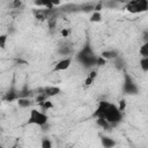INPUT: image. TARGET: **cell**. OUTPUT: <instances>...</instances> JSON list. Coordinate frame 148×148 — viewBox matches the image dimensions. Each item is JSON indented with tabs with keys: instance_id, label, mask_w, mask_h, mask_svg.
<instances>
[{
	"instance_id": "1",
	"label": "cell",
	"mask_w": 148,
	"mask_h": 148,
	"mask_svg": "<svg viewBox=\"0 0 148 148\" xmlns=\"http://www.w3.org/2000/svg\"><path fill=\"white\" fill-rule=\"evenodd\" d=\"M94 116L105 118L109 121L110 125L118 123L121 118L120 110L114 104H111V103H108V102H101L96 112L94 113Z\"/></svg>"
},
{
	"instance_id": "2",
	"label": "cell",
	"mask_w": 148,
	"mask_h": 148,
	"mask_svg": "<svg viewBox=\"0 0 148 148\" xmlns=\"http://www.w3.org/2000/svg\"><path fill=\"white\" fill-rule=\"evenodd\" d=\"M49 118L45 113L36 110V109H31L29 112V118H28V124H32V125H38V126H44L47 123Z\"/></svg>"
},
{
	"instance_id": "3",
	"label": "cell",
	"mask_w": 148,
	"mask_h": 148,
	"mask_svg": "<svg viewBox=\"0 0 148 148\" xmlns=\"http://www.w3.org/2000/svg\"><path fill=\"white\" fill-rule=\"evenodd\" d=\"M148 8V1L147 0H131L127 6L126 9L130 13H141V12H146Z\"/></svg>"
},
{
	"instance_id": "4",
	"label": "cell",
	"mask_w": 148,
	"mask_h": 148,
	"mask_svg": "<svg viewBox=\"0 0 148 148\" xmlns=\"http://www.w3.org/2000/svg\"><path fill=\"white\" fill-rule=\"evenodd\" d=\"M72 64V59L71 58H65L60 61L57 62V65L54 66V71H66Z\"/></svg>"
},
{
	"instance_id": "5",
	"label": "cell",
	"mask_w": 148,
	"mask_h": 148,
	"mask_svg": "<svg viewBox=\"0 0 148 148\" xmlns=\"http://www.w3.org/2000/svg\"><path fill=\"white\" fill-rule=\"evenodd\" d=\"M60 92V89L58 88V87H47L46 89H45V95L46 96H56V95H58Z\"/></svg>"
},
{
	"instance_id": "6",
	"label": "cell",
	"mask_w": 148,
	"mask_h": 148,
	"mask_svg": "<svg viewBox=\"0 0 148 148\" xmlns=\"http://www.w3.org/2000/svg\"><path fill=\"white\" fill-rule=\"evenodd\" d=\"M117 52L116 51H104L102 52V58L104 59H114L117 58Z\"/></svg>"
},
{
	"instance_id": "7",
	"label": "cell",
	"mask_w": 148,
	"mask_h": 148,
	"mask_svg": "<svg viewBox=\"0 0 148 148\" xmlns=\"http://www.w3.org/2000/svg\"><path fill=\"white\" fill-rule=\"evenodd\" d=\"M96 123H97V125H98V126H101L102 128H108V127L110 126L109 121H108L105 118H103V117H97Z\"/></svg>"
},
{
	"instance_id": "8",
	"label": "cell",
	"mask_w": 148,
	"mask_h": 148,
	"mask_svg": "<svg viewBox=\"0 0 148 148\" xmlns=\"http://www.w3.org/2000/svg\"><path fill=\"white\" fill-rule=\"evenodd\" d=\"M140 67L143 72H148V57H142V59L140 60Z\"/></svg>"
},
{
	"instance_id": "9",
	"label": "cell",
	"mask_w": 148,
	"mask_h": 148,
	"mask_svg": "<svg viewBox=\"0 0 148 148\" xmlns=\"http://www.w3.org/2000/svg\"><path fill=\"white\" fill-rule=\"evenodd\" d=\"M17 104H18L21 108H28V106L31 104V102H30L28 98H18Z\"/></svg>"
},
{
	"instance_id": "10",
	"label": "cell",
	"mask_w": 148,
	"mask_h": 148,
	"mask_svg": "<svg viewBox=\"0 0 148 148\" xmlns=\"http://www.w3.org/2000/svg\"><path fill=\"white\" fill-rule=\"evenodd\" d=\"M102 143H103L104 147H112V146H114V141L111 140L110 138H103L102 139Z\"/></svg>"
},
{
	"instance_id": "11",
	"label": "cell",
	"mask_w": 148,
	"mask_h": 148,
	"mask_svg": "<svg viewBox=\"0 0 148 148\" xmlns=\"http://www.w3.org/2000/svg\"><path fill=\"white\" fill-rule=\"evenodd\" d=\"M101 18H102V16H101V13L95 10V12L92 13L91 17H90V21H91V22H99V21H101Z\"/></svg>"
},
{
	"instance_id": "12",
	"label": "cell",
	"mask_w": 148,
	"mask_h": 148,
	"mask_svg": "<svg viewBox=\"0 0 148 148\" xmlns=\"http://www.w3.org/2000/svg\"><path fill=\"white\" fill-rule=\"evenodd\" d=\"M140 54L142 56V57H148V43H145L142 46H141V49H140Z\"/></svg>"
},
{
	"instance_id": "13",
	"label": "cell",
	"mask_w": 148,
	"mask_h": 148,
	"mask_svg": "<svg viewBox=\"0 0 148 148\" xmlns=\"http://www.w3.org/2000/svg\"><path fill=\"white\" fill-rule=\"evenodd\" d=\"M40 2H42V7H46L47 9L53 8V5H52L51 0H40Z\"/></svg>"
},
{
	"instance_id": "14",
	"label": "cell",
	"mask_w": 148,
	"mask_h": 148,
	"mask_svg": "<svg viewBox=\"0 0 148 148\" xmlns=\"http://www.w3.org/2000/svg\"><path fill=\"white\" fill-rule=\"evenodd\" d=\"M7 35H0V47L5 49L6 46V42H7Z\"/></svg>"
},
{
	"instance_id": "15",
	"label": "cell",
	"mask_w": 148,
	"mask_h": 148,
	"mask_svg": "<svg viewBox=\"0 0 148 148\" xmlns=\"http://www.w3.org/2000/svg\"><path fill=\"white\" fill-rule=\"evenodd\" d=\"M42 147H43V148H51V147H52V143L50 142L49 139H44L43 142H42Z\"/></svg>"
},
{
	"instance_id": "16",
	"label": "cell",
	"mask_w": 148,
	"mask_h": 148,
	"mask_svg": "<svg viewBox=\"0 0 148 148\" xmlns=\"http://www.w3.org/2000/svg\"><path fill=\"white\" fill-rule=\"evenodd\" d=\"M42 105H43V108H44V109H46V110H47V109H51V108H53V104H52V102H50V101H46V99L43 102V104H42Z\"/></svg>"
},
{
	"instance_id": "17",
	"label": "cell",
	"mask_w": 148,
	"mask_h": 148,
	"mask_svg": "<svg viewBox=\"0 0 148 148\" xmlns=\"http://www.w3.org/2000/svg\"><path fill=\"white\" fill-rule=\"evenodd\" d=\"M96 64L98 65V66H103V65H105V59L104 58H102V57H99V58H96Z\"/></svg>"
},
{
	"instance_id": "18",
	"label": "cell",
	"mask_w": 148,
	"mask_h": 148,
	"mask_svg": "<svg viewBox=\"0 0 148 148\" xmlns=\"http://www.w3.org/2000/svg\"><path fill=\"white\" fill-rule=\"evenodd\" d=\"M92 82H94V79H91L90 76H88V77L84 80V84H86V86H91Z\"/></svg>"
},
{
	"instance_id": "19",
	"label": "cell",
	"mask_w": 148,
	"mask_h": 148,
	"mask_svg": "<svg viewBox=\"0 0 148 148\" xmlns=\"http://www.w3.org/2000/svg\"><path fill=\"white\" fill-rule=\"evenodd\" d=\"M16 97V95H15V92H8V95H7V97H6V99H8V101H12V99H14Z\"/></svg>"
},
{
	"instance_id": "20",
	"label": "cell",
	"mask_w": 148,
	"mask_h": 148,
	"mask_svg": "<svg viewBox=\"0 0 148 148\" xmlns=\"http://www.w3.org/2000/svg\"><path fill=\"white\" fill-rule=\"evenodd\" d=\"M60 34H61L62 37H67V36H68V30H67V29H62V30L60 31Z\"/></svg>"
},
{
	"instance_id": "21",
	"label": "cell",
	"mask_w": 148,
	"mask_h": 148,
	"mask_svg": "<svg viewBox=\"0 0 148 148\" xmlns=\"http://www.w3.org/2000/svg\"><path fill=\"white\" fill-rule=\"evenodd\" d=\"M120 111H123L124 109H125V101L123 99V101H120V104H119V108H118Z\"/></svg>"
},
{
	"instance_id": "22",
	"label": "cell",
	"mask_w": 148,
	"mask_h": 148,
	"mask_svg": "<svg viewBox=\"0 0 148 148\" xmlns=\"http://www.w3.org/2000/svg\"><path fill=\"white\" fill-rule=\"evenodd\" d=\"M13 6H14L15 8H18V7L21 6V1H20V0H14V3H13Z\"/></svg>"
},
{
	"instance_id": "23",
	"label": "cell",
	"mask_w": 148,
	"mask_h": 148,
	"mask_svg": "<svg viewBox=\"0 0 148 148\" xmlns=\"http://www.w3.org/2000/svg\"><path fill=\"white\" fill-rule=\"evenodd\" d=\"M51 2H52V5H53V7L54 6H58V5H60V0H51Z\"/></svg>"
},
{
	"instance_id": "24",
	"label": "cell",
	"mask_w": 148,
	"mask_h": 148,
	"mask_svg": "<svg viewBox=\"0 0 148 148\" xmlns=\"http://www.w3.org/2000/svg\"><path fill=\"white\" fill-rule=\"evenodd\" d=\"M96 75H97V73H96L95 71H91V72H90V74H89V76H90L91 79H95V77H96Z\"/></svg>"
},
{
	"instance_id": "25",
	"label": "cell",
	"mask_w": 148,
	"mask_h": 148,
	"mask_svg": "<svg viewBox=\"0 0 148 148\" xmlns=\"http://www.w3.org/2000/svg\"><path fill=\"white\" fill-rule=\"evenodd\" d=\"M91 9H94V6H87V7H84V12H89Z\"/></svg>"
},
{
	"instance_id": "26",
	"label": "cell",
	"mask_w": 148,
	"mask_h": 148,
	"mask_svg": "<svg viewBox=\"0 0 148 148\" xmlns=\"http://www.w3.org/2000/svg\"><path fill=\"white\" fill-rule=\"evenodd\" d=\"M0 147H1V145H0Z\"/></svg>"
},
{
	"instance_id": "27",
	"label": "cell",
	"mask_w": 148,
	"mask_h": 148,
	"mask_svg": "<svg viewBox=\"0 0 148 148\" xmlns=\"http://www.w3.org/2000/svg\"><path fill=\"white\" fill-rule=\"evenodd\" d=\"M0 104H1V102H0Z\"/></svg>"
}]
</instances>
